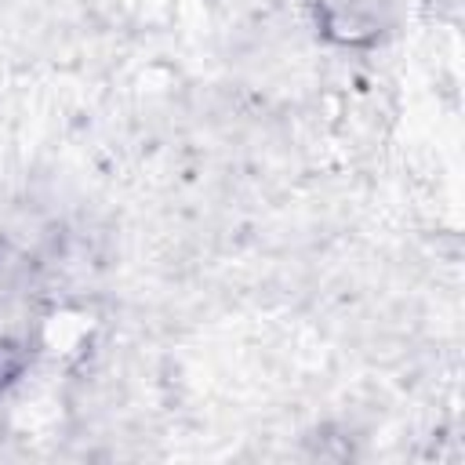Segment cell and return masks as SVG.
<instances>
[{
  "label": "cell",
  "mask_w": 465,
  "mask_h": 465,
  "mask_svg": "<svg viewBox=\"0 0 465 465\" xmlns=\"http://www.w3.org/2000/svg\"><path fill=\"white\" fill-rule=\"evenodd\" d=\"M29 367V345L22 338H0V392L11 389Z\"/></svg>",
  "instance_id": "cell-1"
}]
</instances>
